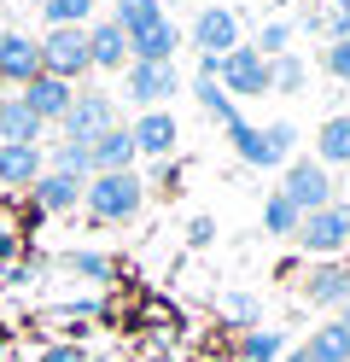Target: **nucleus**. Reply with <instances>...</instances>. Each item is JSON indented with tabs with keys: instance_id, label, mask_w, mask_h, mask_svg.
<instances>
[{
	"instance_id": "f8f14e48",
	"label": "nucleus",
	"mask_w": 350,
	"mask_h": 362,
	"mask_svg": "<svg viewBox=\"0 0 350 362\" xmlns=\"http://www.w3.org/2000/svg\"><path fill=\"white\" fill-rule=\"evenodd\" d=\"M35 76H41V47L23 30H0V82L23 94Z\"/></svg>"
},
{
	"instance_id": "c85d7f7f",
	"label": "nucleus",
	"mask_w": 350,
	"mask_h": 362,
	"mask_svg": "<svg viewBox=\"0 0 350 362\" xmlns=\"http://www.w3.org/2000/svg\"><path fill=\"white\" fill-rule=\"evenodd\" d=\"M222 322L251 333L257 322H263V298H257V292H222Z\"/></svg>"
},
{
	"instance_id": "9d476101",
	"label": "nucleus",
	"mask_w": 350,
	"mask_h": 362,
	"mask_svg": "<svg viewBox=\"0 0 350 362\" xmlns=\"http://www.w3.org/2000/svg\"><path fill=\"white\" fill-rule=\"evenodd\" d=\"M123 94L140 111H158L170 94H181V76H175V64H129L123 71Z\"/></svg>"
},
{
	"instance_id": "c756f323",
	"label": "nucleus",
	"mask_w": 350,
	"mask_h": 362,
	"mask_svg": "<svg viewBox=\"0 0 350 362\" xmlns=\"http://www.w3.org/2000/svg\"><path fill=\"white\" fill-rule=\"evenodd\" d=\"M292 35H298V24H292V18H269V24L257 30V41H251V47L263 53V59H280V53H292Z\"/></svg>"
},
{
	"instance_id": "5701e85b",
	"label": "nucleus",
	"mask_w": 350,
	"mask_h": 362,
	"mask_svg": "<svg viewBox=\"0 0 350 362\" xmlns=\"http://www.w3.org/2000/svg\"><path fill=\"white\" fill-rule=\"evenodd\" d=\"M292 345H286V327H251L240 333V362H280Z\"/></svg>"
},
{
	"instance_id": "4c0bfd02",
	"label": "nucleus",
	"mask_w": 350,
	"mask_h": 362,
	"mask_svg": "<svg viewBox=\"0 0 350 362\" xmlns=\"http://www.w3.org/2000/svg\"><path fill=\"white\" fill-rule=\"evenodd\" d=\"M327 6H333V12H344V18H350V0H327Z\"/></svg>"
},
{
	"instance_id": "6ab92c4d",
	"label": "nucleus",
	"mask_w": 350,
	"mask_h": 362,
	"mask_svg": "<svg viewBox=\"0 0 350 362\" xmlns=\"http://www.w3.org/2000/svg\"><path fill=\"white\" fill-rule=\"evenodd\" d=\"M175 47H181V24L163 18L158 30H146V35L129 41V64H175Z\"/></svg>"
},
{
	"instance_id": "a19ab883",
	"label": "nucleus",
	"mask_w": 350,
	"mask_h": 362,
	"mask_svg": "<svg viewBox=\"0 0 350 362\" xmlns=\"http://www.w3.org/2000/svg\"><path fill=\"white\" fill-rule=\"evenodd\" d=\"M146 362H158V356H146Z\"/></svg>"
},
{
	"instance_id": "1a4fd4ad",
	"label": "nucleus",
	"mask_w": 350,
	"mask_h": 362,
	"mask_svg": "<svg viewBox=\"0 0 350 362\" xmlns=\"http://www.w3.org/2000/svg\"><path fill=\"white\" fill-rule=\"evenodd\" d=\"M298 298L310 304V310H333V315H339V304L350 298V263H344V257H333V263H315L310 275L298 281Z\"/></svg>"
},
{
	"instance_id": "2f4dec72",
	"label": "nucleus",
	"mask_w": 350,
	"mask_h": 362,
	"mask_svg": "<svg viewBox=\"0 0 350 362\" xmlns=\"http://www.w3.org/2000/svg\"><path fill=\"white\" fill-rule=\"evenodd\" d=\"M315 64H321V76H333V82H350V41H321Z\"/></svg>"
},
{
	"instance_id": "aec40b11",
	"label": "nucleus",
	"mask_w": 350,
	"mask_h": 362,
	"mask_svg": "<svg viewBox=\"0 0 350 362\" xmlns=\"http://www.w3.org/2000/svg\"><path fill=\"white\" fill-rule=\"evenodd\" d=\"M303 356L310 362H350V327L339 322H321V327H310V339H303Z\"/></svg>"
},
{
	"instance_id": "b1692460",
	"label": "nucleus",
	"mask_w": 350,
	"mask_h": 362,
	"mask_svg": "<svg viewBox=\"0 0 350 362\" xmlns=\"http://www.w3.org/2000/svg\"><path fill=\"white\" fill-rule=\"evenodd\" d=\"M93 12H100V0H41L47 30H88Z\"/></svg>"
},
{
	"instance_id": "39448f33",
	"label": "nucleus",
	"mask_w": 350,
	"mask_h": 362,
	"mask_svg": "<svg viewBox=\"0 0 350 362\" xmlns=\"http://www.w3.org/2000/svg\"><path fill=\"white\" fill-rule=\"evenodd\" d=\"M292 245H303V252H310L315 263H333V257H344V245H350V205H327V211H310Z\"/></svg>"
},
{
	"instance_id": "7ed1b4c3",
	"label": "nucleus",
	"mask_w": 350,
	"mask_h": 362,
	"mask_svg": "<svg viewBox=\"0 0 350 362\" xmlns=\"http://www.w3.org/2000/svg\"><path fill=\"white\" fill-rule=\"evenodd\" d=\"M216 88L228 100H263L274 94V59H263L251 41H240L228 59H216Z\"/></svg>"
},
{
	"instance_id": "a878e982",
	"label": "nucleus",
	"mask_w": 350,
	"mask_h": 362,
	"mask_svg": "<svg viewBox=\"0 0 350 362\" xmlns=\"http://www.w3.org/2000/svg\"><path fill=\"white\" fill-rule=\"evenodd\" d=\"M298 228H303V211L292 205V199L269 193V199H263V234H274V240H298Z\"/></svg>"
},
{
	"instance_id": "ddd939ff",
	"label": "nucleus",
	"mask_w": 350,
	"mask_h": 362,
	"mask_svg": "<svg viewBox=\"0 0 350 362\" xmlns=\"http://www.w3.org/2000/svg\"><path fill=\"white\" fill-rule=\"evenodd\" d=\"M23 105H30L35 117H41V129H47V123L59 129V123H64V111L76 105V88L59 82V76H35L30 88H23Z\"/></svg>"
},
{
	"instance_id": "9b49d317",
	"label": "nucleus",
	"mask_w": 350,
	"mask_h": 362,
	"mask_svg": "<svg viewBox=\"0 0 350 362\" xmlns=\"http://www.w3.org/2000/svg\"><path fill=\"white\" fill-rule=\"evenodd\" d=\"M129 141H134V158H146V164H158V158H170L175 141H181V123L170 117V111H140V117L129 123Z\"/></svg>"
},
{
	"instance_id": "2eb2a0df",
	"label": "nucleus",
	"mask_w": 350,
	"mask_h": 362,
	"mask_svg": "<svg viewBox=\"0 0 350 362\" xmlns=\"http://www.w3.org/2000/svg\"><path fill=\"white\" fill-rule=\"evenodd\" d=\"M41 117L30 105H23V94H0V146H41Z\"/></svg>"
},
{
	"instance_id": "dca6fc26",
	"label": "nucleus",
	"mask_w": 350,
	"mask_h": 362,
	"mask_svg": "<svg viewBox=\"0 0 350 362\" xmlns=\"http://www.w3.org/2000/svg\"><path fill=\"white\" fill-rule=\"evenodd\" d=\"M47 175V152L41 146H0V187L6 193H23Z\"/></svg>"
},
{
	"instance_id": "20e7f679",
	"label": "nucleus",
	"mask_w": 350,
	"mask_h": 362,
	"mask_svg": "<svg viewBox=\"0 0 350 362\" xmlns=\"http://www.w3.org/2000/svg\"><path fill=\"white\" fill-rule=\"evenodd\" d=\"M280 199H292V205L303 211V216H310V211H327V205H339V187H333V170H327V164H315V158H292V164H286V181H280V187H274Z\"/></svg>"
},
{
	"instance_id": "393cba45",
	"label": "nucleus",
	"mask_w": 350,
	"mask_h": 362,
	"mask_svg": "<svg viewBox=\"0 0 350 362\" xmlns=\"http://www.w3.org/2000/svg\"><path fill=\"white\" fill-rule=\"evenodd\" d=\"M47 170H53V175H70V181H93V158H88L82 141H53Z\"/></svg>"
},
{
	"instance_id": "a211bd4d",
	"label": "nucleus",
	"mask_w": 350,
	"mask_h": 362,
	"mask_svg": "<svg viewBox=\"0 0 350 362\" xmlns=\"http://www.w3.org/2000/svg\"><path fill=\"white\" fill-rule=\"evenodd\" d=\"M82 187H88V181H70V175H53V170H47L35 187H30V199H35L41 216H64V211L82 205Z\"/></svg>"
},
{
	"instance_id": "473e14b6",
	"label": "nucleus",
	"mask_w": 350,
	"mask_h": 362,
	"mask_svg": "<svg viewBox=\"0 0 350 362\" xmlns=\"http://www.w3.org/2000/svg\"><path fill=\"white\" fill-rule=\"evenodd\" d=\"M140 181H146L152 193H175V181H181V164H175V158H158V164H146V175H140Z\"/></svg>"
},
{
	"instance_id": "58836bf2",
	"label": "nucleus",
	"mask_w": 350,
	"mask_h": 362,
	"mask_svg": "<svg viewBox=\"0 0 350 362\" xmlns=\"http://www.w3.org/2000/svg\"><path fill=\"white\" fill-rule=\"evenodd\" d=\"M339 322H344V327H350V298H344V304H339Z\"/></svg>"
},
{
	"instance_id": "f03ea898",
	"label": "nucleus",
	"mask_w": 350,
	"mask_h": 362,
	"mask_svg": "<svg viewBox=\"0 0 350 362\" xmlns=\"http://www.w3.org/2000/svg\"><path fill=\"white\" fill-rule=\"evenodd\" d=\"M228 146L245 170H280L292 164V146H298V129L292 123H245L233 117L228 123Z\"/></svg>"
},
{
	"instance_id": "0eeeda50",
	"label": "nucleus",
	"mask_w": 350,
	"mask_h": 362,
	"mask_svg": "<svg viewBox=\"0 0 350 362\" xmlns=\"http://www.w3.org/2000/svg\"><path fill=\"white\" fill-rule=\"evenodd\" d=\"M105 129H117V100H111V94H100V88H76V105L64 111L59 134H64V141H82V146H93Z\"/></svg>"
},
{
	"instance_id": "6e6552de",
	"label": "nucleus",
	"mask_w": 350,
	"mask_h": 362,
	"mask_svg": "<svg viewBox=\"0 0 350 362\" xmlns=\"http://www.w3.org/2000/svg\"><path fill=\"white\" fill-rule=\"evenodd\" d=\"M240 47V12L222 6V0H210V6L193 12V53L199 59H228Z\"/></svg>"
},
{
	"instance_id": "cd10ccee",
	"label": "nucleus",
	"mask_w": 350,
	"mask_h": 362,
	"mask_svg": "<svg viewBox=\"0 0 350 362\" xmlns=\"http://www.w3.org/2000/svg\"><path fill=\"white\" fill-rule=\"evenodd\" d=\"M59 269H70V275H82V281H117V263L105 257V252H64L59 257Z\"/></svg>"
},
{
	"instance_id": "e433bc0d",
	"label": "nucleus",
	"mask_w": 350,
	"mask_h": 362,
	"mask_svg": "<svg viewBox=\"0 0 350 362\" xmlns=\"http://www.w3.org/2000/svg\"><path fill=\"white\" fill-rule=\"evenodd\" d=\"M280 362H310V356H303V345H292L286 356H280Z\"/></svg>"
},
{
	"instance_id": "72a5a7b5",
	"label": "nucleus",
	"mask_w": 350,
	"mask_h": 362,
	"mask_svg": "<svg viewBox=\"0 0 350 362\" xmlns=\"http://www.w3.org/2000/svg\"><path fill=\"white\" fill-rule=\"evenodd\" d=\"M35 362H88V351L76 345V339H59V345H47Z\"/></svg>"
},
{
	"instance_id": "bb28decb",
	"label": "nucleus",
	"mask_w": 350,
	"mask_h": 362,
	"mask_svg": "<svg viewBox=\"0 0 350 362\" xmlns=\"http://www.w3.org/2000/svg\"><path fill=\"white\" fill-rule=\"evenodd\" d=\"M193 100H199V111H204V117H210V123H222V129H228L233 117H240V105H233V100L222 94V88L210 82V76H193Z\"/></svg>"
},
{
	"instance_id": "4468645a",
	"label": "nucleus",
	"mask_w": 350,
	"mask_h": 362,
	"mask_svg": "<svg viewBox=\"0 0 350 362\" xmlns=\"http://www.w3.org/2000/svg\"><path fill=\"white\" fill-rule=\"evenodd\" d=\"M88 64L93 71H129V35L111 18H93L88 24Z\"/></svg>"
},
{
	"instance_id": "7c9ffc66",
	"label": "nucleus",
	"mask_w": 350,
	"mask_h": 362,
	"mask_svg": "<svg viewBox=\"0 0 350 362\" xmlns=\"http://www.w3.org/2000/svg\"><path fill=\"white\" fill-rule=\"evenodd\" d=\"M303 88H310V64L298 53H280L274 59V94H303Z\"/></svg>"
},
{
	"instance_id": "ea45409f",
	"label": "nucleus",
	"mask_w": 350,
	"mask_h": 362,
	"mask_svg": "<svg viewBox=\"0 0 350 362\" xmlns=\"http://www.w3.org/2000/svg\"><path fill=\"white\" fill-rule=\"evenodd\" d=\"M88 362H111V356H88Z\"/></svg>"
},
{
	"instance_id": "423d86ee",
	"label": "nucleus",
	"mask_w": 350,
	"mask_h": 362,
	"mask_svg": "<svg viewBox=\"0 0 350 362\" xmlns=\"http://www.w3.org/2000/svg\"><path fill=\"white\" fill-rule=\"evenodd\" d=\"M41 76H59L76 88V76H88L93 64H88V30H47L41 41Z\"/></svg>"
},
{
	"instance_id": "f3484780",
	"label": "nucleus",
	"mask_w": 350,
	"mask_h": 362,
	"mask_svg": "<svg viewBox=\"0 0 350 362\" xmlns=\"http://www.w3.org/2000/svg\"><path fill=\"white\" fill-rule=\"evenodd\" d=\"M88 158H93V175H123V170H134L140 158H134V141H129V123L105 129L100 141L88 146Z\"/></svg>"
},
{
	"instance_id": "4be33fe9",
	"label": "nucleus",
	"mask_w": 350,
	"mask_h": 362,
	"mask_svg": "<svg viewBox=\"0 0 350 362\" xmlns=\"http://www.w3.org/2000/svg\"><path fill=\"white\" fill-rule=\"evenodd\" d=\"M315 164H350V111H339V117H327L321 134H315Z\"/></svg>"
},
{
	"instance_id": "412c9836",
	"label": "nucleus",
	"mask_w": 350,
	"mask_h": 362,
	"mask_svg": "<svg viewBox=\"0 0 350 362\" xmlns=\"http://www.w3.org/2000/svg\"><path fill=\"white\" fill-rule=\"evenodd\" d=\"M111 24L134 41V35H146V30L163 24V0H111Z\"/></svg>"
},
{
	"instance_id": "f704fd0d",
	"label": "nucleus",
	"mask_w": 350,
	"mask_h": 362,
	"mask_svg": "<svg viewBox=\"0 0 350 362\" xmlns=\"http://www.w3.org/2000/svg\"><path fill=\"white\" fill-rule=\"evenodd\" d=\"M30 281H35V263H6V269H0V286H6V292L30 286Z\"/></svg>"
},
{
	"instance_id": "c9c22d12",
	"label": "nucleus",
	"mask_w": 350,
	"mask_h": 362,
	"mask_svg": "<svg viewBox=\"0 0 350 362\" xmlns=\"http://www.w3.org/2000/svg\"><path fill=\"white\" fill-rule=\"evenodd\" d=\"M187 240H193V245H210V240H216V216H193V222H187Z\"/></svg>"
},
{
	"instance_id": "f257e3e1",
	"label": "nucleus",
	"mask_w": 350,
	"mask_h": 362,
	"mask_svg": "<svg viewBox=\"0 0 350 362\" xmlns=\"http://www.w3.org/2000/svg\"><path fill=\"white\" fill-rule=\"evenodd\" d=\"M140 205H146V181L140 170H123V175H93L82 187V211L93 228H117V222H134Z\"/></svg>"
}]
</instances>
